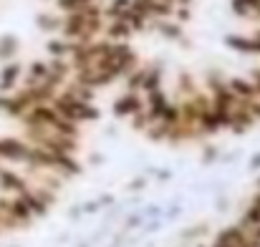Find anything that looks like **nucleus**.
<instances>
[{
    "instance_id": "20e7f679",
    "label": "nucleus",
    "mask_w": 260,
    "mask_h": 247,
    "mask_svg": "<svg viewBox=\"0 0 260 247\" xmlns=\"http://www.w3.org/2000/svg\"><path fill=\"white\" fill-rule=\"evenodd\" d=\"M93 0H56V8L63 13H74V10H84Z\"/></svg>"
},
{
    "instance_id": "f257e3e1",
    "label": "nucleus",
    "mask_w": 260,
    "mask_h": 247,
    "mask_svg": "<svg viewBox=\"0 0 260 247\" xmlns=\"http://www.w3.org/2000/svg\"><path fill=\"white\" fill-rule=\"evenodd\" d=\"M0 189L3 192H13V194H25L28 192V184L20 174L10 171V169H0Z\"/></svg>"
},
{
    "instance_id": "0eeeda50",
    "label": "nucleus",
    "mask_w": 260,
    "mask_h": 247,
    "mask_svg": "<svg viewBox=\"0 0 260 247\" xmlns=\"http://www.w3.org/2000/svg\"><path fill=\"white\" fill-rule=\"evenodd\" d=\"M177 15H179V20H182V23H187V20H189V10H187V8H179V10H177Z\"/></svg>"
},
{
    "instance_id": "39448f33",
    "label": "nucleus",
    "mask_w": 260,
    "mask_h": 247,
    "mask_svg": "<svg viewBox=\"0 0 260 247\" xmlns=\"http://www.w3.org/2000/svg\"><path fill=\"white\" fill-rule=\"evenodd\" d=\"M15 51H18V41L13 36L0 38V58H10V56H15Z\"/></svg>"
},
{
    "instance_id": "7ed1b4c3",
    "label": "nucleus",
    "mask_w": 260,
    "mask_h": 247,
    "mask_svg": "<svg viewBox=\"0 0 260 247\" xmlns=\"http://www.w3.org/2000/svg\"><path fill=\"white\" fill-rule=\"evenodd\" d=\"M38 28L46 30V33H53V30L63 28V20L56 18V15H51V13H41V15H38Z\"/></svg>"
},
{
    "instance_id": "f03ea898",
    "label": "nucleus",
    "mask_w": 260,
    "mask_h": 247,
    "mask_svg": "<svg viewBox=\"0 0 260 247\" xmlns=\"http://www.w3.org/2000/svg\"><path fill=\"white\" fill-rule=\"evenodd\" d=\"M20 76H23V66H20V63H8V66L0 71V91H3V93L13 91L15 83L20 81Z\"/></svg>"
},
{
    "instance_id": "423d86ee",
    "label": "nucleus",
    "mask_w": 260,
    "mask_h": 247,
    "mask_svg": "<svg viewBox=\"0 0 260 247\" xmlns=\"http://www.w3.org/2000/svg\"><path fill=\"white\" fill-rule=\"evenodd\" d=\"M233 10H235L240 18H248V15L253 13V10H250V5H248L245 0H233Z\"/></svg>"
}]
</instances>
